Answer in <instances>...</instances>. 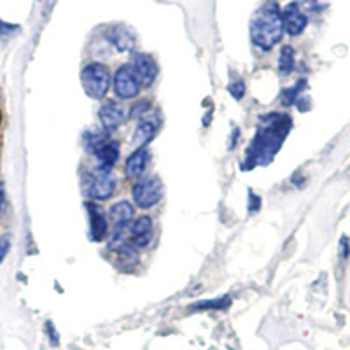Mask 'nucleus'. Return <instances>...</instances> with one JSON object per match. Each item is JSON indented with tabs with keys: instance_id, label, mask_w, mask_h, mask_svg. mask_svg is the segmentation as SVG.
Listing matches in <instances>:
<instances>
[{
	"instance_id": "obj_1",
	"label": "nucleus",
	"mask_w": 350,
	"mask_h": 350,
	"mask_svg": "<svg viewBox=\"0 0 350 350\" xmlns=\"http://www.w3.org/2000/svg\"><path fill=\"white\" fill-rule=\"evenodd\" d=\"M293 120L282 112H270L259 118V126L251 146L245 151L242 170H252L258 165H270L275 154L282 148V142L289 135Z\"/></svg>"
},
{
	"instance_id": "obj_2",
	"label": "nucleus",
	"mask_w": 350,
	"mask_h": 350,
	"mask_svg": "<svg viewBox=\"0 0 350 350\" xmlns=\"http://www.w3.org/2000/svg\"><path fill=\"white\" fill-rule=\"evenodd\" d=\"M284 20L279 4L270 0L254 14L251 21V39L262 51H270L284 36Z\"/></svg>"
},
{
	"instance_id": "obj_3",
	"label": "nucleus",
	"mask_w": 350,
	"mask_h": 350,
	"mask_svg": "<svg viewBox=\"0 0 350 350\" xmlns=\"http://www.w3.org/2000/svg\"><path fill=\"white\" fill-rule=\"evenodd\" d=\"M81 84H83L84 92L92 98L102 100L111 90L112 76L107 65L100 64V62H92L81 72Z\"/></svg>"
},
{
	"instance_id": "obj_4",
	"label": "nucleus",
	"mask_w": 350,
	"mask_h": 350,
	"mask_svg": "<svg viewBox=\"0 0 350 350\" xmlns=\"http://www.w3.org/2000/svg\"><path fill=\"white\" fill-rule=\"evenodd\" d=\"M83 191L92 200H109L116 191V177L112 172L90 170L83 175Z\"/></svg>"
},
{
	"instance_id": "obj_5",
	"label": "nucleus",
	"mask_w": 350,
	"mask_h": 350,
	"mask_svg": "<svg viewBox=\"0 0 350 350\" xmlns=\"http://www.w3.org/2000/svg\"><path fill=\"white\" fill-rule=\"evenodd\" d=\"M131 196H133V202H135L137 207L149 211V208L156 207L161 202L163 184L158 177H144V179L135 183V186L131 189Z\"/></svg>"
},
{
	"instance_id": "obj_6",
	"label": "nucleus",
	"mask_w": 350,
	"mask_h": 350,
	"mask_svg": "<svg viewBox=\"0 0 350 350\" xmlns=\"http://www.w3.org/2000/svg\"><path fill=\"white\" fill-rule=\"evenodd\" d=\"M112 88H114L116 96L121 100L135 98L139 95L140 83L131 65H123L116 70L114 77H112Z\"/></svg>"
},
{
	"instance_id": "obj_7",
	"label": "nucleus",
	"mask_w": 350,
	"mask_h": 350,
	"mask_svg": "<svg viewBox=\"0 0 350 350\" xmlns=\"http://www.w3.org/2000/svg\"><path fill=\"white\" fill-rule=\"evenodd\" d=\"M124 240L137 249L148 247L152 240V219L149 215H140L135 221H131L126 226Z\"/></svg>"
},
{
	"instance_id": "obj_8",
	"label": "nucleus",
	"mask_w": 350,
	"mask_h": 350,
	"mask_svg": "<svg viewBox=\"0 0 350 350\" xmlns=\"http://www.w3.org/2000/svg\"><path fill=\"white\" fill-rule=\"evenodd\" d=\"M84 207H86L88 221H90V239L96 243L104 242L109 233V221L105 217L104 208L95 202H86Z\"/></svg>"
},
{
	"instance_id": "obj_9",
	"label": "nucleus",
	"mask_w": 350,
	"mask_h": 350,
	"mask_svg": "<svg viewBox=\"0 0 350 350\" xmlns=\"http://www.w3.org/2000/svg\"><path fill=\"white\" fill-rule=\"evenodd\" d=\"M131 68L135 72L137 79H139L140 86H152L158 77V65L152 60V56L144 55V53H135L131 56Z\"/></svg>"
},
{
	"instance_id": "obj_10",
	"label": "nucleus",
	"mask_w": 350,
	"mask_h": 350,
	"mask_svg": "<svg viewBox=\"0 0 350 350\" xmlns=\"http://www.w3.org/2000/svg\"><path fill=\"white\" fill-rule=\"evenodd\" d=\"M93 156L96 159V168L105 172H112L114 165L120 159V144L116 140H104L98 148L93 151Z\"/></svg>"
},
{
	"instance_id": "obj_11",
	"label": "nucleus",
	"mask_w": 350,
	"mask_h": 350,
	"mask_svg": "<svg viewBox=\"0 0 350 350\" xmlns=\"http://www.w3.org/2000/svg\"><path fill=\"white\" fill-rule=\"evenodd\" d=\"M282 20H284V30H286L289 36H299L306 28V20L305 12L299 9L298 2H291L284 8L282 11Z\"/></svg>"
},
{
	"instance_id": "obj_12",
	"label": "nucleus",
	"mask_w": 350,
	"mask_h": 350,
	"mask_svg": "<svg viewBox=\"0 0 350 350\" xmlns=\"http://www.w3.org/2000/svg\"><path fill=\"white\" fill-rule=\"evenodd\" d=\"M133 214H135V208L128 200H121V202H116L111 208H109V219L112 223V231L118 233V231L126 230L128 224L133 221Z\"/></svg>"
},
{
	"instance_id": "obj_13",
	"label": "nucleus",
	"mask_w": 350,
	"mask_h": 350,
	"mask_svg": "<svg viewBox=\"0 0 350 350\" xmlns=\"http://www.w3.org/2000/svg\"><path fill=\"white\" fill-rule=\"evenodd\" d=\"M105 39L121 53L131 51V49L135 48L137 42L135 33L131 32L130 28L123 27V25H114V27L109 28L107 32H105Z\"/></svg>"
},
{
	"instance_id": "obj_14",
	"label": "nucleus",
	"mask_w": 350,
	"mask_h": 350,
	"mask_svg": "<svg viewBox=\"0 0 350 350\" xmlns=\"http://www.w3.org/2000/svg\"><path fill=\"white\" fill-rule=\"evenodd\" d=\"M98 120L105 131L116 130V128H120L121 123L124 121V109L121 107L118 102L107 100V102H104V104L100 105Z\"/></svg>"
},
{
	"instance_id": "obj_15",
	"label": "nucleus",
	"mask_w": 350,
	"mask_h": 350,
	"mask_svg": "<svg viewBox=\"0 0 350 350\" xmlns=\"http://www.w3.org/2000/svg\"><path fill=\"white\" fill-rule=\"evenodd\" d=\"M149 158H151V154H149L148 148H139L131 152L126 158V161H124V172H126L128 177L130 179H139V177H142L146 168H148Z\"/></svg>"
},
{
	"instance_id": "obj_16",
	"label": "nucleus",
	"mask_w": 350,
	"mask_h": 350,
	"mask_svg": "<svg viewBox=\"0 0 350 350\" xmlns=\"http://www.w3.org/2000/svg\"><path fill=\"white\" fill-rule=\"evenodd\" d=\"M158 120H152V118H148V120H142L139 124H137L133 135H131V146L135 149L146 148V144H149L152 140V137L156 135L158 131Z\"/></svg>"
},
{
	"instance_id": "obj_17",
	"label": "nucleus",
	"mask_w": 350,
	"mask_h": 350,
	"mask_svg": "<svg viewBox=\"0 0 350 350\" xmlns=\"http://www.w3.org/2000/svg\"><path fill=\"white\" fill-rule=\"evenodd\" d=\"M231 305L230 296H223V298L214 299H203V301H196L189 306V312H207V310H228Z\"/></svg>"
},
{
	"instance_id": "obj_18",
	"label": "nucleus",
	"mask_w": 350,
	"mask_h": 350,
	"mask_svg": "<svg viewBox=\"0 0 350 350\" xmlns=\"http://www.w3.org/2000/svg\"><path fill=\"white\" fill-rule=\"evenodd\" d=\"M295 49L291 46H284L279 55V72L282 76H289L291 72L295 70Z\"/></svg>"
},
{
	"instance_id": "obj_19",
	"label": "nucleus",
	"mask_w": 350,
	"mask_h": 350,
	"mask_svg": "<svg viewBox=\"0 0 350 350\" xmlns=\"http://www.w3.org/2000/svg\"><path fill=\"white\" fill-rule=\"evenodd\" d=\"M306 84V81H298V84H296V86H293V88H289V90H284L282 92V96H280V102H282L284 105H293V104H296V102H298V98H299V93L303 92V90H305V86Z\"/></svg>"
},
{
	"instance_id": "obj_20",
	"label": "nucleus",
	"mask_w": 350,
	"mask_h": 350,
	"mask_svg": "<svg viewBox=\"0 0 350 350\" xmlns=\"http://www.w3.org/2000/svg\"><path fill=\"white\" fill-rule=\"evenodd\" d=\"M149 109H151V102L149 100H140L139 104L131 109V118H142V116L148 114Z\"/></svg>"
},
{
	"instance_id": "obj_21",
	"label": "nucleus",
	"mask_w": 350,
	"mask_h": 350,
	"mask_svg": "<svg viewBox=\"0 0 350 350\" xmlns=\"http://www.w3.org/2000/svg\"><path fill=\"white\" fill-rule=\"evenodd\" d=\"M228 90H230V93H231V96H233V98L242 100L243 95H245V83H243V81H237V83H231Z\"/></svg>"
},
{
	"instance_id": "obj_22",
	"label": "nucleus",
	"mask_w": 350,
	"mask_h": 350,
	"mask_svg": "<svg viewBox=\"0 0 350 350\" xmlns=\"http://www.w3.org/2000/svg\"><path fill=\"white\" fill-rule=\"evenodd\" d=\"M9 251H11V235L5 233V235L0 239V265H2V261L5 259V256L9 254Z\"/></svg>"
},
{
	"instance_id": "obj_23",
	"label": "nucleus",
	"mask_w": 350,
	"mask_h": 350,
	"mask_svg": "<svg viewBox=\"0 0 350 350\" xmlns=\"http://www.w3.org/2000/svg\"><path fill=\"white\" fill-rule=\"evenodd\" d=\"M46 331H48V336H49V342H51L53 347H56L58 343H60V336H58V333H56L55 329V324L53 323H46Z\"/></svg>"
},
{
	"instance_id": "obj_24",
	"label": "nucleus",
	"mask_w": 350,
	"mask_h": 350,
	"mask_svg": "<svg viewBox=\"0 0 350 350\" xmlns=\"http://www.w3.org/2000/svg\"><path fill=\"white\" fill-rule=\"evenodd\" d=\"M20 30L18 25H9L5 21L0 20V36H12V33H16Z\"/></svg>"
},
{
	"instance_id": "obj_25",
	"label": "nucleus",
	"mask_w": 350,
	"mask_h": 350,
	"mask_svg": "<svg viewBox=\"0 0 350 350\" xmlns=\"http://www.w3.org/2000/svg\"><path fill=\"white\" fill-rule=\"evenodd\" d=\"M249 198H251L249 200V212H251V214H256V212L261 208V198L256 196L252 191H249Z\"/></svg>"
},
{
	"instance_id": "obj_26",
	"label": "nucleus",
	"mask_w": 350,
	"mask_h": 350,
	"mask_svg": "<svg viewBox=\"0 0 350 350\" xmlns=\"http://www.w3.org/2000/svg\"><path fill=\"white\" fill-rule=\"evenodd\" d=\"M8 211V195H5L4 183H0V215Z\"/></svg>"
}]
</instances>
